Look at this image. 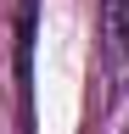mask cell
Here are the masks:
<instances>
[{
	"label": "cell",
	"mask_w": 129,
	"mask_h": 134,
	"mask_svg": "<svg viewBox=\"0 0 129 134\" xmlns=\"http://www.w3.org/2000/svg\"><path fill=\"white\" fill-rule=\"evenodd\" d=\"M101 6V62L112 84H129V0H95Z\"/></svg>",
	"instance_id": "cell-2"
},
{
	"label": "cell",
	"mask_w": 129,
	"mask_h": 134,
	"mask_svg": "<svg viewBox=\"0 0 129 134\" xmlns=\"http://www.w3.org/2000/svg\"><path fill=\"white\" fill-rule=\"evenodd\" d=\"M34 34L39 0H17V134H34Z\"/></svg>",
	"instance_id": "cell-1"
}]
</instances>
